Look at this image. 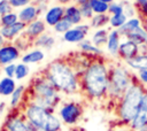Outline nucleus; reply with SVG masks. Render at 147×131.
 Listing matches in <instances>:
<instances>
[{"instance_id":"1","label":"nucleus","mask_w":147,"mask_h":131,"mask_svg":"<svg viewBox=\"0 0 147 131\" xmlns=\"http://www.w3.org/2000/svg\"><path fill=\"white\" fill-rule=\"evenodd\" d=\"M109 68L103 56L93 57L90 66L79 78L80 91L92 100L107 98L109 84Z\"/></svg>"},{"instance_id":"2","label":"nucleus","mask_w":147,"mask_h":131,"mask_svg":"<svg viewBox=\"0 0 147 131\" xmlns=\"http://www.w3.org/2000/svg\"><path fill=\"white\" fill-rule=\"evenodd\" d=\"M41 72L59 92L74 94L80 90L79 77L67 57L53 60Z\"/></svg>"},{"instance_id":"3","label":"nucleus","mask_w":147,"mask_h":131,"mask_svg":"<svg viewBox=\"0 0 147 131\" xmlns=\"http://www.w3.org/2000/svg\"><path fill=\"white\" fill-rule=\"evenodd\" d=\"M147 87H145L137 78L134 74V78L126 90V92L123 94V97L117 101L116 103V114L117 117L121 120L122 123L130 125V123L136 117L141 100L144 98L145 91Z\"/></svg>"},{"instance_id":"4","label":"nucleus","mask_w":147,"mask_h":131,"mask_svg":"<svg viewBox=\"0 0 147 131\" xmlns=\"http://www.w3.org/2000/svg\"><path fill=\"white\" fill-rule=\"evenodd\" d=\"M29 92H30L31 103H36L52 111L56 108V106L61 100L59 91L42 75V72H40L39 76H36L32 79Z\"/></svg>"},{"instance_id":"5","label":"nucleus","mask_w":147,"mask_h":131,"mask_svg":"<svg viewBox=\"0 0 147 131\" xmlns=\"http://www.w3.org/2000/svg\"><path fill=\"white\" fill-rule=\"evenodd\" d=\"M134 78L133 71H131L125 64H114L109 68V84L107 98L117 101L123 97Z\"/></svg>"},{"instance_id":"6","label":"nucleus","mask_w":147,"mask_h":131,"mask_svg":"<svg viewBox=\"0 0 147 131\" xmlns=\"http://www.w3.org/2000/svg\"><path fill=\"white\" fill-rule=\"evenodd\" d=\"M24 116L28 122L42 131H61L62 123L52 110L29 102L24 109Z\"/></svg>"},{"instance_id":"7","label":"nucleus","mask_w":147,"mask_h":131,"mask_svg":"<svg viewBox=\"0 0 147 131\" xmlns=\"http://www.w3.org/2000/svg\"><path fill=\"white\" fill-rule=\"evenodd\" d=\"M83 114V108L79 103L75 101H69L63 103L59 109L60 118L68 125L76 124Z\"/></svg>"},{"instance_id":"8","label":"nucleus","mask_w":147,"mask_h":131,"mask_svg":"<svg viewBox=\"0 0 147 131\" xmlns=\"http://www.w3.org/2000/svg\"><path fill=\"white\" fill-rule=\"evenodd\" d=\"M34 126L31 125L25 116L21 117L18 115H8L5 122V131H33Z\"/></svg>"},{"instance_id":"9","label":"nucleus","mask_w":147,"mask_h":131,"mask_svg":"<svg viewBox=\"0 0 147 131\" xmlns=\"http://www.w3.org/2000/svg\"><path fill=\"white\" fill-rule=\"evenodd\" d=\"M21 56V51L14 44H5L0 47V66H7L15 63L16 60Z\"/></svg>"},{"instance_id":"10","label":"nucleus","mask_w":147,"mask_h":131,"mask_svg":"<svg viewBox=\"0 0 147 131\" xmlns=\"http://www.w3.org/2000/svg\"><path fill=\"white\" fill-rule=\"evenodd\" d=\"M146 125H147V88H146L144 98L141 100L139 110H138L136 117L133 118V121L130 123V128H131V130L136 131Z\"/></svg>"},{"instance_id":"11","label":"nucleus","mask_w":147,"mask_h":131,"mask_svg":"<svg viewBox=\"0 0 147 131\" xmlns=\"http://www.w3.org/2000/svg\"><path fill=\"white\" fill-rule=\"evenodd\" d=\"M139 54V45L130 39H125L121 43L119 49H118V59L122 61H127L130 59H133Z\"/></svg>"},{"instance_id":"12","label":"nucleus","mask_w":147,"mask_h":131,"mask_svg":"<svg viewBox=\"0 0 147 131\" xmlns=\"http://www.w3.org/2000/svg\"><path fill=\"white\" fill-rule=\"evenodd\" d=\"M64 10L65 8L62 6H53L46 10L44 14V21L46 25L54 28L63 17H64Z\"/></svg>"},{"instance_id":"13","label":"nucleus","mask_w":147,"mask_h":131,"mask_svg":"<svg viewBox=\"0 0 147 131\" xmlns=\"http://www.w3.org/2000/svg\"><path fill=\"white\" fill-rule=\"evenodd\" d=\"M26 29V24L18 21L17 23L9 25V26H1L0 28V33L2 34V37L7 40H13L17 37H20Z\"/></svg>"},{"instance_id":"14","label":"nucleus","mask_w":147,"mask_h":131,"mask_svg":"<svg viewBox=\"0 0 147 131\" xmlns=\"http://www.w3.org/2000/svg\"><path fill=\"white\" fill-rule=\"evenodd\" d=\"M46 31V23L44 20H36L32 23L26 25L25 31L23 32L24 36H26L29 39L34 40L36 38H38L39 36H41L42 33H45Z\"/></svg>"},{"instance_id":"15","label":"nucleus","mask_w":147,"mask_h":131,"mask_svg":"<svg viewBox=\"0 0 147 131\" xmlns=\"http://www.w3.org/2000/svg\"><path fill=\"white\" fill-rule=\"evenodd\" d=\"M121 38H122V36H121L118 30L111 29L109 31L108 41H107V45H106V48H107V52H108L109 55L118 56V49H119V46H121V43H122Z\"/></svg>"},{"instance_id":"16","label":"nucleus","mask_w":147,"mask_h":131,"mask_svg":"<svg viewBox=\"0 0 147 131\" xmlns=\"http://www.w3.org/2000/svg\"><path fill=\"white\" fill-rule=\"evenodd\" d=\"M41 13L37 8V6H33V5H28V6L23 7V8H21V10L17 13L18 21L25 23L26 25L30 24V23H32L33 21L38 20V16Z\"/></svg>"},{"instance_id":"17","label":"nucleus","mask_w":147,"mask_h":131,"mask_svg":"<svg viewBox=\"0 0 147 131\" xmlns=\"http://www.w3.org/2000/svg\"><path fill=\"white\" fill-rule=\"evenodd\" d=\"M45 59V53L41 48H33L24 53L21 57V62L25 64H32V63H39Z\"/></svg>"},{"instance_id":"18","label":"nucleus","mask_w":147,"mask_h":131,"mask_svg":"<svg viewBox=\"0 0 147 131\" xmlns=\"http://www.w3.org/2000/svg\"><path fill=\"white\" fill-rule=\"evenodd\" d=\"M141 25H145V23L142 22V20H141L139 16H134V17H130V18L125 22V24H124L122 28L118 29V31H119L121 36L125 38L129 33H131L132 31L137 30V29L140 28Z\"/></svg>"},{"instance_id":"19","label":"nucleus","mask_w":147,"mask_h":131,"mask_svg":"<svg viewBox=\"0 0 147 131\" xmlns=\"http://www.w3.org/2000/svg\"><path fill=\"white\" fill-rule=\"evenodd\" d=\"M124 64L131 71H139L142 69H147V54H138L133 59L125 61Z\"/></svg>"},{"instance_id":"20","label":"nucleus","mask_w":147,"mask_h":131,"mask_svg":"<svg viewBox=\"0 0 147 131\" xmlns=\"http://www.w3.org/2000/svg\"><path fill=\"white\" fill-rule=\"evenodd\" d=\"M64 17H65L68 21H70V23H71L74 26L80 24L82 21H83V15H82V13H80V9H79V7L76 6V5H71V6L65 7Z\"/></svg>"},{"instance_id":"21","label":"nucleus","mask_w":147,"mask_h":131,"mask_svg":"<svg viewBox=\"0 0 147 131\" xmlns=\"http://www.w3.org/2000/svg\"><path fill=\"white\" fill-rule=\"evenodd\" d=\"M86 36L87 34H85L79 29H77L76 26H72L69 31H67L62 36V39L65 43H69V44H79V43H82L83 40L86 39Z\"/></svg>"},{"instance_id":"22","label":"nucleus","mask_w":147,"mask_h":131,"mask_svg":"<svg viewBox=\"0 0 147 131\" xmlns=\"http://www.w3.org/2000/svg\"><path fill=\"white\" fill-rule=\"evenodd\" d=\"M78 47L80 49L82 53L86 54V55H91V56H103V51L101 49V47L95 46L92 40H83L82 43L78 44Z\"/></svg>"},{"instance_id":"23","label":"nucleus","mask_w":147,"mask_h":131,"mask_svg":"<svg viewBox=\"0 0 147 131\" xmlns=\"http://www.w3.org/2000/svg\"><path fill=\"white\" fill-rule=\"evenodd\" d=\"M125 39H130L138 45H147V25H141L137 30L129 33Z\"/></svg>"},{"instance_id":"24","label":"nucleus","mask_w":147,"mask_h":131,"mask_svg":"<svg viewBox=\"0 0 147 131\" xmlns=\"http://www.w3.org/2000/svg\"><path fill=\"white\" fill-rule=\"evenodd\" d=\"M16 82L15 78H10V77H2L0 79V95L2 97H9L14 93V91L16 90Z\"/></svg>"},{"instance_id":"25","label":"nucleus","mask_w":147,"mask_h":131,"mask_svg":"<svg viewBox=\"0 0 147 131\" xmlns=\"http://www.w3.org/2000/svg\"><path fill=\"white\" fill-rule=\"evenodd\" d=\"M55 43H56V40L53 36H51L48 33H42L41 36H39L38 38H36L33 40V46L37 48L51 49L55 45Z\"/></svg>"},{"instance_id":"26","label":"nucleus","mask_w":147,"mask_h":131,"mask_svg":"<svg viewBox=\"0 0 147 131\" xmlns=\"http://www.w3.org/2000/svg\"><path fill=\"white\" fill-rule=\"evenodd\" d=\"M108 36H109V30L107 28H103V29H98L94 31V33L92 34V43L98 46V47H101V46H106L107 45V41H108Z\"/></svg>"},{"instance_id":"27","label":"nucleus","mask_w":147,"mask_h":131,"mask_svg":"<svg viewBox=\"0 0 147 131\" xmlns=\"http://www.w3.org/2000/svg\"><path fill=\"white\" fill-rule=\"evenodd\" d=\"M110 15L109 14H94V16L91 18L90 25L92 29H103L106 25L109 24Z\"/></svg>"},{"instance_id":"28","label":"nucleus","mask_w":147,"mask_h":131,"mask_svg":"<svg viewBox=\"0 0 147 131\" xmlns=\"http://www.w3.org/2000/svg\"><path fill=\"white\" fill-rule=\"evenodd\" d=\"M138 16L142 20L145 25H147V0H134L133 1Z\"/></svg>"},{"instance_id":"29","label":"nucleus","mask_w":147,"mask_h":131,"mask_svg":"<svg viewBox=\"0 0 147 131\" xmlns=\"http://www.w3.org/2000/svg\"><path fill=\"white\" fill-rule=\"evenodd\" d=\"M129 20V17L123 13V14H118V15H110V20H109V26L111 29H116L118 30L119 28H122L125 22Z\"/></svg>"},{"instance_id":"30","label":"nucleus","mask_w":147,"mask_h":131,"mask_svg":"<svg viewBox=\"0 0 147 131\" xmlns=\"http://www.w3.org/2000/svg\"><path fill=\"white\" fill-rule=\"evenodd\" d=\"M24 92H25L24 85H18L16 87V90L14 91V93L10 95V107L11 108L18 107V105L21 103V100L23 98V93Z\"/></svg>"},{"instance_id":"31","label":"nucleus","mask_w":147,"mask_h":131,"mask_svg":"<svg viewBox=\"0 0 147 131\" xmlns=\"http://www.w3.org/2000/svg\"><path fill=\"white\" fill-rule=\"evenodd\" d=\"M90 5L94 14H108L109 3H106L101 0H91Z\"/></svg>"},{"instance_id":"32","label":"nucleus","mask_w":147,"mask_h":131,"mask_svg":"<svg viewBox=\"0 0 147 131\" xmlns=\"http://www.w3.org/2000/svg\"><path fill=\"white\" fill-rule=\"evenodd\" d=\"M29 74H30V67H29V64H25V63H23V62L16 63L15 79H17V80H22V79L26 78Z\"/></svg>"},{"instance_id":"33","label":"nucleus","mask_w":147,"mask_h":131,"mask_svg":"<svg viewBox=\"0 0 147 131\" xmlns=\"http://www.w3.org/2000/svg\"><path fill=\"white\" fill-rule=\"evenodd\" d=\"M18 22V15L17 13H8L6 15L0 16V26H9Z\"/></svg>"},{"instance_id":"34","label":"nucleus","mask_w":147,"mask_h":131,"mask_svg":"<svg viewBox=\"0 0 147 131\" xmlns=\"http://www.w3.org/2000/svg\"><path fill=\"white\" fill-rule=\"evenodd\" d=\"M74 25L70 23V21H68L65 17H63L53 29H54V31L56 32V33H61V34H64L67 31H69L71 28H72Z\"/></svg>"},{"instance_id":"35","label":"nucleus","mask_w":147,"mask_h":131,"mask_svg":"<svg viewBox=\"0 0 147 131\" xmlns=\"http://www.w3.org/2000/svg\"><path fill=\"white\" fill-rule=\"evenodd\" d=\"M123 8H124V14L130 18V17H134L138 16L137 14V9L133 2H131V0H123Z\"/></svg>"},{"instance_id":"36","label":"nucleus","mask_w":147,"mask_h":131,"mask_svg":"<svg viewBox=\"0 0 147 131\" xmlns=\"http://www.w3.org/2000/svg\"><path fill=\"white\" fill-rule=\"evenodd\" d=\"M124 13V8H123V3L121 2H113L109 5V10L108 14L109 15H118V14H123Z\"/></svg>"},{"instance_id":"37","label":"nucleus","mask_w":147,"mask_h":131,"mask_svg":"<svg viewBox=\"0 0 147 131\" xmlns=\"http://www.w3.org/2000/svg\"><path fill=\"white\" fill-rule=\"evenodd\" d=\"M78 7H79V9H80V13H82V15H83V18H88V20H91V18L94 16V13H93L92 7H91L90 3L83 5V6H78Z\"/></svg>"},{"instance_id":"38","label":"nucleus","mask_w":147,"mask_h":131,"mask_svg":"<svg viewBox=\"0 0 147 131\" xmlns=\"http://www.w3.org/2000/svg\"><path fill=\"white\" fill-rule=\"evenodd\" d=\"M11 9H13V7H11L9 0H0V16L11 13Z\"/></svg>"},{"instance_id":"39","label":"nucleus","mask_w":147,"mask_h":131,"mask_svg":"<svg viewBox=\"0 0 147 131\" xmlns=\"http://www.w3.org/2000/svg\"><path fill=\"white\" fill-rule=\"evenodd\" d=\"M3 72L7 77L15 78V72H16V63H10L3 67Z\"/></svg>"},{"instance_id":"40","label":"nucleus","mask_w":147,"mask_h":131,"mask_svg":"<svg viewBox=\"0 0 147 131\" xmlns=\"http://www.w3.org/2000/svg\"><path fill=\"white\" fill-rule=\"evenodd\" d=\"M136 76L138 78V80L145 86L147 87V69H142V70H139L136 72Z\"/></svg>"},{"instance_id":"41","label":"nucleus","mask_w":147,"mask_h":131,"mask_svg":"<svg viewBox=\"0 0 147 131\" xmlns=\"http://www.w3.org/2000/svg\"><path fill=\"white\" fill-rule=\"evenodd\" d=\"M32 0H9L13 8H23L28 5H30Z\"/></svg>"},{"instance_id":"42","label":"nucleus","mask_w":147,"mask_h":131,"mask_svg":"<svg viewBox=\"0 0 147 131\" xmlns=\"http://www.w3.org/2000/svg\"><path fill=\"white\" fill-rule=\"evenodd\" d=\"M76 28H77V29H79L80 31H83L85 34H87V33L90 32V30L92 29V28H91V25H90V24H87V23H80V24L76 25Z\"/></svg>"},{"instance_id":"43","label":"nucleus","mask_w":147,"mask_h":131,"mask_svg":"<svg viewBox=\"0 0 147 131\" xmlns=\"http://www.w3.org/2000/svg\"><path fill=\"white\" fill-rule=\"evenodd\" d=\"M90 2H91V0H76V3H77V6L87 5V3H90Z\"/></svg>"},{"instance_id":"44","label":"nucleus","mask_w":147,"mask_h":131,"mask_svg":"<svg viewBox=\"0 0 147 131\" xmlns=\"http://www.w3.org/2000/svg\"><path fill=\"white\" fill-rule=\"evenodd\" d=\"M5 40H6V39H5V38L2 37V34L0 33V47H2V46L5 45Z\"/></svg>"},{"instance_id":"45","label":"nucleus","mask_w":147,"mask_h":131,"mask_svg":"<svg viewBox=\"0 0 147 131\" xmlns=\"http://www.w3.org/2000/svg\"><path fill=\"white\" fill-rule=\"evenodd\" d=\"M5 107H6V103H5V102H0V114H2Z\"/></svg>"},{"instance_id":"46","label":"nucleus","mask_w":147,"mask_h":131,"mask_svg":"<svg viewBox=\"0 0 147 131\" xmlns=\"http://www.w3.org/2000/svg\"><path fill=\"white\" fill-rule=\"evenodd\" d=\"M60 3H62V5H67V3H69L71 0H57Z\"/></svg>"},{"instance_id":"47","label":"nucleus","mask_w":147,"mask_h":131,"mask_svg":"<svg viewBox=\"0 0 147 131\" xmlns=\"http://www.w3.org/2000/svg\"><path fill=\"white\" fill-rule=\"evenodd\" d=\"M101 1H103V2H106V3H113V2H115V0H101Z\"/></svg>"},{"instance_id":"48","label":"nucleus","mask_w":147,"mask_h":131,"mask_svg":"<svg viewBox=\"0 0 147 131\" xmlns=\"http://www.w3.org/2000/svg\"><path fill=\"white\" fill-rule=\"evenodd\" d=\"M136 131H147V125L144 126V128H141V129H138V130H136Z\"/></svg>"},{"instance_id":"49","label":"nucleus","mask_w":147,"mask_h":131,"mask_svg":"<svg viewBox=\"0 0 147 131\" xmlns=\"http://www.w3.org/2000/svg\"><path fill=\"white\" fill-rule=\"evenodd\" d=\"M131 1H134V0H131Z\"/></svg>"}]
</instances>
